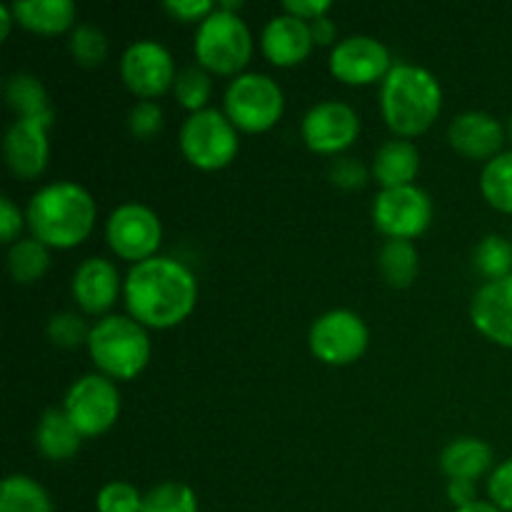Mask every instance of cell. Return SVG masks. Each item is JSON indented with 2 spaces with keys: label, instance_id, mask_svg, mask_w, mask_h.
Masks as SVG:
<instances>
[{
  "label": "cell",
  "instance_id": "cell-1",
  "mask_svg": "<svg viewBox=\"0 0 512 512\" xmlns=\"http://www.w3.org/2000/svg\"><path fill=\"white\" fill-rule=\"evenodd\" d=\"M125 310L148 330H173L193 315L198 305V280L180 260L155 255L130 265L125 275Z\"/></svg>",
  "mask_w": 512,
  "mask_h": 512
},
{
  "label": "cell",
  "instance_id": "cell-2",
  "mask_svg": "<svg viewBox=\"0 0 512 512\" xmlns=\"http://www.w3.org/2000/svg\"><path fill=\"white\" fill-rule=\"evenodd\" d=\"M25 218L30 235L50 250H73L83 245L95 230L98 205L83 185L58 180L33 193L25 208Z\"/></svg>",
  "mask_w": 512,
  "mask_h": 512
},
{
  "label": "cell",
  "instance_id": "cell-3",
  "mask_svg": "<svg viewBox=\"0 0 512 512\" xmlns=\"http://www.w3.org/2000/svg\"><path fill=\"white\" fill-rule=\"evenodd\" d=\"M380 113L398 138L410 140L428 133L443 113V88L428 68L395 63L380 83Z\"/></svg>",
  "mask_w": 512,
  "mask_h": 512
},
{
  "label": "cell",
  "instance_id": "cell-4",
  "mask_svg": "<svg viewBox=\"0 0 512 512\" xmlns=\"http://www.w3.org/2000/svg\"><path fill=\"white\" fill-rule=\"evenodd\" d=\"M88 355L95 365V373L105 375L113 383L135 380L150 363L153 345L148 328L130 315H105L90 328Z\"/></svg>",
  "mask_w": 512,
  "mask_h": 512
},
{
  "label": "cell",
  "instance_id": "cell-5",
  "mask_svg": "<svg viewBox=\"0 0 512 512\" xmlns=\"http://www.w3.org/2000/svg\"><path fill=\"white\" fill-rule=\"evenodd\" d=\"M193 53L200 68L210 75L238 78L253 58V33L240 13H230L218 5L195 30Z\"/></svg>",
  "mask_w": 512,
  "mask_h": 512
},
{
  "label": "cell",
  "instance_id": "cell-6",
  "mask_svg": "<svg viewBox=\"0 0 512 512\" xmlns=\"http://www.w3.org/2000/svg\"><path fill=\"white\" fill-rule=\"evenodd\" d=\"M178 148L195 170L215 173L238 158L240 130L230 123L223 110H200L188 115L180 125Z\"/></svg>",
  "mask_w": 512,
  "mask_h": 512
},
{
  "label": "cell",
  "instance_id": "cell-7",
  "mask_svg": "<svg viewBox=\"0 0 512 512\" xmlns=\"http://www.w3.org/2000/svg\"><path fill=\"white\" fill-rule=\"evenodd\" d=\"M223 113L240 133H268L285 113L283 88L265 73L238 75L225 88Z\"/></svg>",
  "mask_w": 512,
  "mask_h": 512
},
{
  "label": "cell",
  "instance_id": "cell-8",
  "mask_svg": "<svg viewBox=\"0 0 512 512\" xmlns=\"http://www.w3.org/2000/svg\"><path fill=\"white\" fill-rule=\"evenodd\" d=\"M308 345L313 358L323 365L348 368L368 353L370 330L358 313L335 308L313 320Z\"/></svg>",
  "mask_w": 512,
  "mask_h": 512
},
{
  "label": "cell",
  "instance_id": "cell-9",
  "mask_svg": "<svg viewBox=\"0 0 512 512\" xmlns=\"http://www.w3.org/2000/svg\"><path fill=\"white\" fill-rule=\"evenodd\" d=\"M63 410L83 438H100L120 420L123 398L113 380L100 373H90L70 385Z\"/></svg>",
  "mask_w": 512,
  "mask_h": 512
},
{
  "label": "cell",
  "instance_id": "cell-10",
  "mask_svg": "<svg viewBox=\"0 0 512 512\" xmlns=\"http://www.w3.org/2000/svg\"><path fill=\"white\" fill-rule=\"evenodd\" d=\"M105 240L115 258L138 265L158 255L163 243V223L148 205L123 203L105 220Z\"/></svg>",
  "mask_w": 512,
  "mask_h": 512
},
{
  "label": "cell",
  "instance_id": "cell-11",
  "mask_svg": "<svg viewBox=\"0 0 512 512\" xmlns=\"http://www.w3.org/2000/svg\"><path fill=\"white\" fill-rule=\"evenodd\" d=\"M433 200L418 185L380 190L373 200V225L385 240H410L425 235L433 223Z\"/></svg>",
  "mask_w": 512,
  "mask_h": 512
},
{
  "label": "cell",
  "instance_id": "cell-12",
  "mask_svg": "<svg viewBox=\"0 0 512 512\" xmlns=\"http://www.w3.org/2000/svg\"><path fill=\"white\" fill-rule=\"evenodd\" d=\"M178 73L170 50L158 40H135L120 58V78L138 100H155L173 90Z\"/></svg>",
  "mask_w": 512,
  "mask_h": 512
},
{
  "label": "cell",
  "instance_id": "cell-13",
  "mask_svg": "<svg viewBox=\"0 0 512 512\" xmlns=\"http://www.w3.org/2000/svg\"><path fill=\"white\" fill-rule=\"evenodd\" d=\"M300 135L310 153L340 158L360 138V115L340 100H323L305 113Z\"/></svg>",
  "mask_w": 512,
  "mask_h": 512
},
{
  "label": "cell",
  "instance_id": "cell-14",
  "mask_svg": "<svg viewBox=\"0 0 512 512\" xmlns=\"http://www.w3.org/2000/svg\"><path fill=\"white\" fill-rule=\"evenodd\" d=\"M328 68L338 83L350 85V88H365V85L383 83L395 63L390 50L378 38L350 35L330 50Z\"/></svg>",
  "mask_w": 512,
  "mask_h": 512
},
{
  "label": "cell",
  "instance_id": "cell-15",
  "mask_svg": "<svg viewBox=\"0 0 512 512\" xmlns=\"http://www.w3.org/2000/svg\"><path fill=\"white\" fill-rule=\"evenodd\" d=\"M55 113L15 118L3 138V158L18 180H35L48 170Z\"/></svg>",
  "mask_w": 512,
  "mask_h": 512
},
{
  "label": "cell",
  "instance_id": "cell-16",
  "mask_svg": "<svg viewBox=\"0 0 512 512\" xmlns=\"http://www.w3.org/2000/svg\"><path fill=\"white\" fill-rule=\"evenodd\" d=\"M123 285L125 280H120L115 263L105 258H88L75 268L70 293L85 315L105 318L123 295Z\"/></svg>",
  "mask_w": 512,
  "mask_h": 512
},
{
  "label": "cell",
  "instance_id": "cell-17",
  "mask_svg": "<svg viewBox=\"0 0 512 512\" xmlns=\"http://www.w3.org/2000/svg\"><path fill=\"white\" fill-rule=\"evenodd\" d=\"M470 320L485 340L512 350V275L480 285L470 303Z\"/></svg>",
  "mask_w": 512,
  "mask_h": 512
},
{
  "label": "cell",
  "instance_id": "cell-18",
  "mask_svg": "<svg viewBox=\"0 0 512 512\" xmlns=\"http://www.w3.org/2000/svg\"><path fill=\"white\" fill-rule=\"evenodd\" d=\"M448 143L463 158L490 163L503 153L505 128L495 115L485 113V110H468V113L453 118L448 128Z\"/></svg>",
  "mask_w": 512,
  "mask_h": 512
},
{
  "label": "cell",
  "instance_id": "cell-19",
  "mask_svg": "<svg viewBox=\"0 0 512 512\" xmlns=\"http://www.w3.org/2000/svg\"><path fill=\"white\" fill-rule=\"evenodd\" d=\"M315 43L310 35V23L293 18L288 13H280L268 20L260 35V50L265 60L273 63L275 68H295L305 63L313 53Z\"/></svg>",
  "mask_w": 512,
  "mask_h": 512
},
{
  "label": "cell",
  "instance_id": "cell-20",
  "mask_svg": "<svg viewBox=\"0 0 512 512\" xmlns=\"http://www.w3.org/2000/svg\"><path fill=\"white\" fill-rule=\"evenodd\" d=\"M420 173V150L415 143L403 138L388 140L375 150L373 165H370V175L380 190L390 188H405V185H415V178Z\"/></svg>",
  "mask_w": 512,
  "mask_h": 512
},
{
  "label": "cell",
  "instance_id": "cell-21",
  "mask_svg": "<svg viewBox=\"0 0 512 512\" xmlns=\"http://www.w3.org/2000/svg\"><path fill=\"white\" fill-rule=\"evenodd\" d=\"M10 8L20 28L43 38H55L68 30L73 33L78 18V8L70 0H23Z\"/></svg>",
  "mask_w": 512,
  "mask_h": 512
},
{
  "label": "cell",
  "instance_id": "cell-22",
  "mask_svg": "<svg viewBox=\"0 0 512 512\" xmlns=\"http://www.w3.org/2000/svg\"><path fill=\"white\" fill-rule=\"evenodd\" d=\"M83 440L63 408H48L35 425V448L50 463L73 460Z\"/></svg>",
  "mask_w": 512,
  "mask_h": 512
},
{
  "label": "cell",
  "instance_id": "cell-23",
  "mask_svg": "<svg viewBox=\"0 0 512 512\" xmlns=\"http://www.w3.org/2000/svg\"><path fill=\"white\" fill-rule=\"evenodd\" d=\"M493 468V448L480 438H455L440 453V470L448 480H478Z\"/></svg>",
  "mask_w": 512,
  "mask_h": 512
},
{
  "label": "cell",
  "instance_id": "cell-24",
  "mask_svg": "<svg viewBox=\"0 0 512 512\" xmlns=\"http://www.w3.org/2000/svg\"><path fill=\"white\" fill-rule=\"evenodd\" d=\"M378 270L385 285L405 290L418 280L420 253L410 240H385L378 253Z\"/></svg>",
  "mask_w": 512,
  "mask_h": 512
},
{
  "label": "cell",
  "instance_id": "cell-25",
  "mask_svg": "<svg viewBox=\"0 0 512 512\" xmlns=\"http://www.w3.org/2000/svg\"><path fill=\"white\" fill-rule=\"evenodd\" d=\"M3 95L8 108L15 118H35V115L53 113L50 108V95L38 75L33 73H13L3 85Z\"/></svg>",
  "mask_w": 512,
  "mask_h": 512
},
{
  "label": "cell",
  "instance_id": "cell-26",
  "mask_svg": "<svg viewBox=\"0 0 512 512\" xmlns=\"http://www.w3.org/2000/svg\"><path fill=\"white\" fill-rule=\"evenodd\" d=\"M50 268V248L40 243L38 238H20L8 248V273L13 283L33 285L48 273Z\"/></svg>",
  "mask_w": 512,
  "mask_h": 512
},
{
  "label": "cell",
  "instance_id": "cell-27",
  "mask_svg": "<svg viewBox=\"0 0 512 512\" xmlns=\"http://www.w3.org/2000/svg\"><path fill=\"white\" fill-rule=\"evenodd\" d=\"M0 512H53V500L30 475H8L0 488Z\"/></svg>",
  "mask_w": 512,
  "mask_h": 512
},
{
  "label": "cell",
  "instance_id": "cell-28",
  "mask_svg": "<svg viewBox=\"0 0 512 512\" xmlns=\"http://www.w3.org/2000/svg\"><path fill=\"white\" fill-rule=\"evenodd\" d=\"M480 193L488 200L490 208L512 215V150H503L498 158L483 165Z\"/></svg>",
  "mask_w": 512,
  "mask_h": 512
},
{
  "label": "cell",
  "instance_id": "cell-29",
  "mask_svg": "<svg viewBox=\"0 0 512 512\" xmlns=\"http://www.w3.org/2000/svg\"><path fill=\"white\" fill-rule=\"evenodd\" d=\"M473 263L485 283L508 278L512 275V243L503 235H485L475 248Z\"/></svg>",
  "mask_w": 512,
  "mask_h": 512
},
{
  "label": "cell",
  "instance_id": "cell-30",
  "mask_svg": "<svg viewBox=\"0 0 512 512\" xmlns=\"http://www.w3.org/2000/svg\"><path fill=\"white\" fill-rule=\"evenodd\" d=\"M173 95L180 108L188 110L190 115L208 110L210 98H213V78L200 65H190V68L180 70L175 78Z\"/></svg>",
  "mask_w": 512,
  "mask_h": 512
},
{
  "label": "cell",
  "instance_id": "cell-31",
  "mask_svg": "<svg viewBox=\"0 0 512 512\" xmlns=\"http://www.w3.org/2000/svg\"><path fill=\"white\" fill-rule=\"evenodd\" d=\"M70 58L75 60V65L85 70L100 68L108 58V38H105L103 30L98 25L80 23L75 25V30L70 33L68 40Z\"/></svg>",
  "mask_w": 512,
  "mask_h": 512
},
{
  "label": "cell",
  "instance_id": "cell-32",
  "mask_svg": "<svg viewBox=\"0 0 512 512\" xmlns=\"http://www.w3.org/2000/svg\"><path fill=\"white\" fill-rule=\"evenodd\" d=\"M140 512H200L198 495L185 483H160L143 495Z\"/></svg>",
  "mask_w": 512,
  "mask_h": 512
},
{
  "label": "cell",
  "instance_id": "cell-33",
  "mask_svg": "<svg viewBox=\"0 0 512 512\" xmlns=\"http://www.w3.org/2000/svg\"><path fill=\"white\" fill-rule=\"evenodd\" d=\"M90 328L93 325L85 323V318L80 313H55L48 320V340L60 350H75L80 345H88Z\"/></svg>",
  "mask_w": 512,
  "mask_h": 512
},
{
  "label": "cell",
  "instance_id": "cell-34",
  "mask_svg": "<svg viewBox=\"0 0 512 512\" xmlns=\"http://www.w3.org/2000/svg\"><path fill=\"white\" fill-rule=\"evenodd\" d=\"M95 510L98 512H140L143 510V495L135 485L125 480H113L103 485L95 495Z\"/></svg>",
  "mask_w": 512,
  "mask_h": 512
},
{
  "label": "cell",
  "instance_id": "cell-35",
  "mask_svg": "<svg viewBox=\"0 0 512 512\" xmlns=\"http://www.w3.org/2000/svg\"><path fill=\"white\" fill-rule=\"evenodd\" d=\"M165 125V113L155 100H138V103L130 108L128 115V130L135 140H148L158 138V133Z\"/></svg>",
  "mask_w": 512,
  "mask_h": 512
},
{
  "label": "cell",
  "instance_id": "cell-36",
  "mask_svg": "<svg viewBox=\"0 0 512 512\" xmlns=\"http://www.w3.org/2000/svg\"><path fill=\"white\" fill-rule=\"evenodd\" d=\"M330 180H333L335 188L340 190H363L368 185L370 168H365L358 158H350V155H340L330 163Z\"/></svg>",
  "mask_w": 512,
  "mask_h": 512
},
{
  "label": "cell",
  "instance_id": "cell-37",
  "mask_svg": "<svg viewBox=\"0 0 512 512\" xmlns=\"http://www.w3.org/2000/svg\"><path fill=\"white\" fill-rule=\"evenodd\" d=\"M488 498L495 508L512 512V458L500 463L488 478Z\"/></svg>",
  "mask_w": 512,
  "mask_h": 512
},
{
  "label": "cell",
  "instance_id": "cell-38",
  "mask_svg": "<svg viewBox=\"0 0 512 512\" xmlns=\"http://www.w3.org/2000/svg\"><path fill=\"white\" fill-rule=\"evenodd\" d=\"M218 5L210 3V0H170L163 3V10L178 23H203L208 15L215 13Z\"/></svg>",
  "mask_w": 512,
  "mask_h": 512
},
{
  "label": "cell",
  "instance_id": "cell-39",
  "mask_svg": "<svg viewBox=\"0 0 512 512\" xmlns=\"http://www.w3.org/2000/svg\"><path fill=\"white\" fill-rule=\"evenodd\" d=\"M25 225H28V218H25L23 210L13 203V198L3 195L0 198V238H3V243L8 248L13 243H18Z\"/></svg>",
  "mask_w": 512,
  "mask_h": 512
},
{
  "label": "cell",
  "instance_id": "cell-40",
  "mask_svg": "<svg viewBox=\"0 0 512 512\" xmlns=\"http://www.w3.org/2000/svg\"><path fill=\"white\" fill-rule=\"evenodd\" d=\"M330 10H333V3H330V0H288V3H283V13L305 20V23L325 18Z\"/></svg>",
  "mask_w": 512,
  "mask_h": 512
},
{
  "label": "cell",
  "instance_id": "cell-41",
  "mask_svg": "<svg viewBox=\"0 0 512 512\" xmlns=\"http://www.w3.org/2000/svg\"><path fill=\"white\" fill-rule=\"evenodd\" d=\"M448 500L455 510L478 503V485L473 480H448Z\"/></svg>",
  "mask_w": 512,
  "mask_h": 512
},
{
  "label": "cell",
  "instance_id": "cell-42",
  "mask_svg": "<svg viewBox=\"0 0 512 512\" xmlns=\"http://www.w3.org/2000/svg\"><path fill=\"white\" fill-rule=\"evenodd\" d=\"M310 35H313V43L318 45V48H335V45L340 43L338 25H335V20L330 18V15L313 20V23H310Z\"/></svg>",
  "mask_w": 512,
  "mask_h": 512
},
{
  "label": "cell",
  "instance_id": "cell-43",
  "mask_svg": "<svg viewBox=\"0 0 512 512\" xmlns=\"http://www.w3.org/2000/svg\"><path fill=\"white\" fill-rule=\"evenodd\" d=\"M13 23H15L13 8H10V5H0V38H3V40L8 38Z\"/></svg>",
  "mask_w": 512,
  "mask_h": 512
},
{
  "label": "cell",
  "instance_id": "cell-44",
  "mask_svg": "<svg viewBox=\"0 0 512 512\" xmlns=\"http://www.w3.org/2000/svg\"><path fill=\"white\" fill-rule=\"evenodd\" d=\"M455 512H503L500 508H495L493 503H485V500H478V503H473V505H468V508H460V510H455Z\"/></svg>",
  "mask_w": 512,
  "mask_h": 512
},
{
  "label": "cell",
  "instance_id": "cell-45",
  "mask_svg": "<svg viewBox=\"0 0 512 512\" xmlns=\"http://www.w3.org/2000/svg\"><path fill=\"white\" fill-rule=\"evenodd\" d=\"M508 138H510V143H512V115H510V120H508Z\"/></svg>",
  "mask_w": 512,
  "mask_h": 512
}]
</instances>
